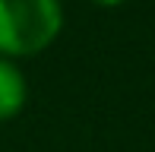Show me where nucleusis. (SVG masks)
<instances>
[{"instance_id":"2","label":"nucleus","mask_w":155,"mask_h":152,"mask_svg":"<svg viewBox=\"0 0 155 152\" xmlns=\"http://www.w3.org/2000/svg\"><path fill=\"white\" fill-rule=\"evenodd\" d=\"M25 101H29V82L19 60L0 57V124L19 117Z\"/></svg>"},{"instance_id":"3","label":"nucleus","mask_w":155,"mask_h":152,"mask_svg":"<svg viewBox=\"0 0 155 152\" xmlns=\"http://www.w3.org/2000/svg\"><path fill=\"white\" fill-rule=\"evenodd\" d=\"M86 3H92V6H101V10H117V6L130 3V0H86Z\"/></svg>"},{"instance_id":"1","label":"nucleus","mask_w":155,"mask_h":152,"mask_svg":"<svg viewBox=\"0 0 155 152\" xmlns=\"http://www.w3.org/2000/svg\"><path fill=\"white\" fill-rule=\"evenodd\" d=\"M60 0H0V57H38L60 38Z\"/></svg>"}]
</instances>
